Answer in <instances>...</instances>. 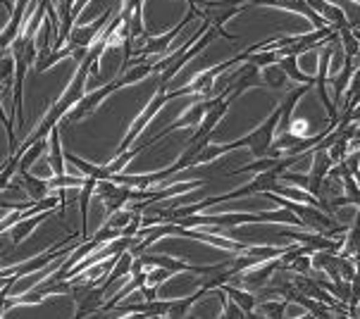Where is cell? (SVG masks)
I'll return each instance as SVG.
<instances>
[{"mask_svg": "<svg viewBox=\"0 0 360 319\" xmlns=\"http://www.w3.org/2000/svg\"><path fill=\"white\" fill-rule=\"evenodd\" d=\"M12 79H15V58L10 53L0 60V84H12Z\"/></svg>", "mask_w": 360, "mask_h": 319, "instance_id": "8fae6325", "label": "cell"}, {"mask_svg": "<svg viewBox=\"0 0 360 319\" xmlns=\"http://www.w3.org/2000/svg\"><path fill=\"white\" fill-rule=\"evenodd\" d=\"M91 3V0H75V5H72V22H77V17L82 15V10L86 8V5Z\"/></svg>", "mask_w": 360, "mask_h": 319, "instance_id": "7c38bea8", "label": "cell"}, {"mask_svg": "<svg viewBox=\"0 0 360 319\" xmlns=\"http://www.w3.org/2000/svg\"><path fill=\"white\" fill-rule=\"evenodd\" d=\"M117 319H153L148 312H127V315H120Z\"/></svg>", "mask_w": 360, "mask_h": 319, "instance_id": "4fadbf2b", "label": "cell"}, {"mask_svg": "<svg viewBox=\"0 0 360 319\" xmlns=\"http://www.w3.org/2000/svg\"><path fill=\"white\" fill-rule=\"evenodd\" d=\"M222 291L227 293V298L234 300L236 305H239L241 310H246V312H253L255 310V305H258V300H255L253 293H248V291H243V288H234V286H222Z\"/></svg>", "mask_w": 360, "mask_h": 319, "instance_id": "ba28073f", "label": "cell"}, {"mask_svg": "<svg viewBox=\"0 0 360 319\" xmlns=\"http://www.w3.org/2000/svg\"><path fill=\"white\" fill-rule=\"evenodd\" d=\"M349 117H351V124L360 126V103H356V105H353V110L349 112Z\"/></svg>", "mask_w": 360, "mask_h": 319, "instance_id": "5bb4252c", "label": "cell"}, {"mask_svg": "<svg viewBox=\"0 0 360 319\" xmlns=\"http://www.w3.org/2000/svg\"><path fill=\"white\" fill-rule=\"evenodd\" d=\"M84 183H86V176H82V174H63V176L48 179L51 193L53 191H70V188H84Z\"/></svg>", "mask_w": 360, "mask_h": 319, "instance_id": "52a82bcc", "label": "cell"}, {"mask_svg": "<svg viewBox=\"0 0 360 319\" xmlns=\"http://www.w3.org/2000/svg\"><path fill=\"white\" fill-rule=\"evenodd\" d=\"M258 72H260V84L265 86L267 91H272V93L286 96V93H291L294 89H298V84L291 82L289 74H286L284 67L279 63L258 67Z\"/></svg>", "mask_w": 360, "mask_h": 319, "instance_id": "6da1fadb", "label": "cell"}, {"mask_svg": "<svg viewBox=\"0 0 360 319\" xmlns=\"http://www.w3.org/2000/svg\"><path fill=\"white\" fill-rule=\"evenodd\" d=\"M48 150H51V157H48V164H51L55 176L67 174V160H65V150H63V141H60V126H55L51 134H48Z\"/></svg>", "mask_w": 360, "mask_h": 319, "instance_id": "7a4b0ae2", "label": "cell"}, {"mask_svg": "<svg viewBox=\"0 0 360 319\" xmlns=\"http://www.w3.org/2000/svg\"><path fill=\"white\" fill-rule=\"evenodd\" d=\"M53 212H39V214H34V217H27V219H22V222H17L10 229V236H12V245H10V248H15V245H20V243L27 241V238L32 236V231L36 229V226L44 224Z\"/></svg>", "mask_w": 360, "mask_h": 319, "instance_id": "3957f363", "label": "cell"}, {"mask_svg": "<svg viewBox=\"0 0 360 319\" xmlns=\"http://www.w3.org/2000/svg\"><path fill=\"white\" fill-rule=\"evenodd\" d=\"M286 310V298H272V300H260L255 305V312L262 315L265 319H286L284 317Z\"/></svg>", "mask_w": 360, "mask_h": 319, "instance_id": "8992f818", "label": "cell"}, {"mask_svg": "<svg viewBox=\"0 0 360 319\" xmlns=\"http://www.w3.org/2000/svg\"><path fill=\"white\" fill-rule=\"evenodd\" d=\"M20 186L24 188L29 200H44L51 195V186H48V179H39L34 174H20Z\"/></svg>", "mask_w": 360, "mask_h": 319, "instance_id": "277c9868", "label": "cell"}, {"mask_svg": "<svg viewBox=\"0 0 360 319\" xmlns=\"http://www.w3.org/2000/svg\"><path fill=\"white\" fill-rule=\"evenodd\" d=\"M46 148H48V138L46 141H36L34 145H29V148L22 150V152L17 150L15 155H20V174H27V171L32 169L36 162H39V157L44 155Z\"/></svg>", "mask_w": 360, "mask_h": 319, "instance_id": "5b68a950", "label": "cell"}, {"mask_svg": "<svg viewBox=\"0 0 360 319\" xmlns=\"http://www.w3.org/2000/svg\"><path fill=\"white\" fill-rule=\"evenodd\" d=\"M72 53L70 48H60V51H51L46 55V58H39L36 60V65H34V70H36V74H41V72H46V70H51V67L55 63H60V60H67V58H72Z\"/></svg>", "mask_w": 360, "mask_h": 319, "instance_id": "30bf717a", "label": "cell"}, {"mask_svg": "<svg viewBox=\"0 0 360 319\" xmlns=\"http://www.w3.org/2000/svg\"><path fill=\"white\" fill-rule=\"evenodd\" d=\"M337 36L341 41V48H344L346 58H358V55H360V41H358L356 32H353L351 27H344V29H339Z\"/></svg>", "mask_w": 360, "mask_h": 319, "instance_id": "9c48e42d", "label": "cell"}]
</instances>
